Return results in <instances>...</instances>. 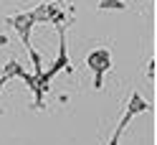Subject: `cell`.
Returning a JSON list of instances; mask_svg holds the SVG:
<instances>
[{
    "instance_id": "1",
    "label": "cell",
    "mask_w": 157,
    "mask_h": 145,
    "mask_svg": "<svg viewBox=\"0 0 157 145\" xmlns=\"http://www.w3.org/2000/svg\"><path fill=\"white\" fill-rule=\"evenodd\" d=\"M109 64H112V59H109V54H106V51H91L89 54V66L96 71V76L109 69Z\"/></svg>"
}]
</instances>
